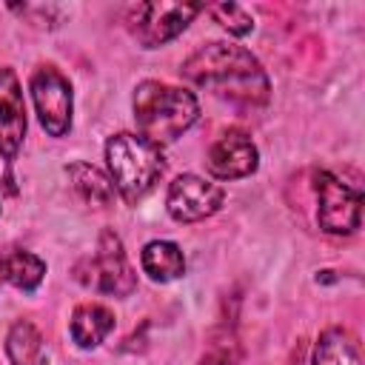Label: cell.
Segmentation results:
<instances>
[{
  "mask_svg": "<svg viewBox=\"0 0 365 365\" xmlns=\"http://www.w3.org/2000/svg\"><path fill=\"white\" fill-rule=\"evenodd\" d=\"M237 359H240V348H237L234 334L220 331V334H214V339H211L208 351L202 354L200 365H237Z\"/></svg>",
  "mask_w": 365,
  "mask_h": 365,
  "instance_id": "ac0fdd59",
  "label": "cell"
},
{
  "mask_svg": "<svg viewBox=\"0 0 365 365\" xmlns=\"http://www.w3.org/2000/svg\"><path fill=\"white\" fill-rule=\"evenodd\" d=\"M31 97L37 106L40 125L51 137H63L71 128V86L54 66H40L31 74Z\"/></svg>",
  "mask_w": 365,
  "mask_h": 365,
  "instance_id": "52a82bcc",
  "label": "cell"
},
{
  "mask_svg": "<svg viewBox=\"0 0 365 365\" xmlns=\"http://www.w3.org/2000/svg\"><path fill=\"white\" fill-rule=\"evenodd\" d=\"M68 180H71V188L77 191V197L88 205H97V208H106L111 205L114 200V182L94 165L88 163H71L66 168Z\"/></svg>",
  "mask_w": 365,
  "mask_h": 365,
  "instance_id": "7c38bea8",
  "label": "cell"
},
{
  "mask_svg": "<svg viewBox=\"0 0 365 365\" xmlns=\"http://www.w3.org/2000/svg\"><path fill=\"white\" fill-rule=\"evenodd\" d=\"M26 137V103L11 68H0V157L14 160Z\"/></svg>",
  "mask_w": 365,
  "mask_h": 365,
  "instance_id": "30bf717a",
  "label": "cell"
},
{
  "mask_svg": "<svg viewBox=\"0 0 365 365\" xmlns=\"http://www.w3.org/2000/svg\"><path fill=\"white\" fill-rule=\"evenodd\" d=\"M314 365H359V345L345 328H328L317 348Z\"/></svg>",
  "mask_w": 365,
  "mask_h": 365,
  "instance_id": "9a60e30c",
  "label": "cell"
},
{
  "mask_svg": "<svg viewBox=\"0 0 365 365\" xmlns=\"http://www.w3.org/2000/svg\"><path fill=\"white\" fill-rule=\"evenodd\" d=\"M202 6L197 3H140L131 11V34L145 46L157 48L168 40H174L185 26L200 14Z\"/></svg>",
  "mask_w": 365,
  "mask_h": 365,
  "instance_id": "8992f818",
  "label": "cell"
},
{
  "mask_svg": "<svg viewBox=\"0 0 365 365\" xmlns=\"http://www.w3.org/2000/svg\"><path fill=\"white\" fill-rule=\"evenodd\" d=\"M314 191L319 200V228L328 234H354L362 217V197L328 171H314Z\"/></svg>",
  "mask_w": 365,
  "mask_h": 365,
  "instance_id": "5b68a950",
  "label": "cell"
},
{
  "mask_svg": "<svg viewBox=\"0 0 365 365\" xmlns=\"http://www.w3.org/2000/svg\"><path fill=\"white\" fill-rule=\"evenodd\" d=\"M0 277L20 291H34L46 277V262L29 251H11L0 262Z\"/></svg>",
  "mask_w": 365,
  "mask_h": 365,
  "instance_id": "2e32d148",
  "label": "cell"
},
{
  "mask_svg": "<svg viewBox=\"0 0 365 365\" xmlns=\"http://www.w3.org/2000/svg\"><path fill=\"white\" fill-rule=\"evenodd\" d=\"M77 279L100 294H114V297H125L134 291L137 285V277L125 259V251H123V242L114 231H103L100 234V242H97V251L94 257L83 259L77 265Z\"/></svg>",
  "mask_w": 365,
  "mask_h": 365,
  "instance_id": "277c9868",
  "label": "cell"
},
{
  "mask_svg": "<svg viewBox=\"0 0 365 365\" xmlns=\"http://www.w3.org/2000/svg\"><path fill=\"white\" fill-rule=\"evenodd\" d=\"M140 265L143 271L154 279V282H168V279H177L182 271H185V257L182 251L168 242V240H154L143 248L140 254Z\"/></svg>",
  "mask_w": 365,
  "mask_h": 365,
  "instance_id": "4fadbf2b",
  "label": "cell"
},
{
  "mask_svg": "<svg viewBox=\"0 0 365 365\" xmlns=\"http://www.w3.org/2000/svg\"><path fill=\"white\" fill-rule=\"evenodd\" d=\"M197 117H200V103L185 88L145 80L134 91V120L140 137L157 148L174 143L182 131L194 125Z\"/></svg>",
  "mask_w": 365,
  "mask_h": 365,
  "instance_id": "7a4b0ae2",
  "label": "cell"
},
{
  "mask_svg": "<svg viewBox=\"0 0 365 365\" xmlns=\"http://www.w3.org/2000/svg\"><path fill=\"white\" fill-rule=\"evenodd\" d=\"M6 354L11 365H43L46 359L43 334L29 319H17L6 336Z\"/></svg>",
  "mask_w": 365,
  "mask_h": 365,
  "instance_id": "5bb4252c",
  "label": "cell"
},
{
  "mask_svg": "<svg viewBox=\"0 0 365 365\" xmlns=\"http://www.w3.org/2000/svg\"><path fill=\"white\" fill-rule=\"evenodd\" d=\"M205 165L217 180H240V177H248L257 171L259 154H257V145L251 143V137L245 131L234 128V131L222 134L208 148Z\"/></svg>",
  "mask_w": 365,
  "mask_h": 365,
  "instance_id": "9c48e42d",
  "label": "cell"
},
{
  "mask_svg": "<svg viewBox=\"0 0 365 365\" xmlns=\"http://www.w3.org/2000/svg\"><path fill=\"white\" fill-rule=\"evenodd\" d=\"M225 191L217 182H208L197 174H180L168 185L165 208L177 222H200L220 211Z\"/></svg>",
  "mask_w": 365,
  "mask_h": 365,
  "instance_id": "ba28073f",
  "label": "cell"
},
{
  "mask_svg": "<svg viewBox=\"0 0 365 365\" xmlns=\"http://www.w3.org/2000/svg\"><path fill=\"white\" fill-rule=\"evenodd\" d=\"M106 160H108L111 182L125 202H137L140 197H145L165 168L157 145L125 131L114 134L106 143Z\"/></svg>",
  "mask_w": 365,
  "mask_h": 365,
  "instance_id": "3957f363",
  "label": "cell"
},
{
  "mask_svg": "<svg viewBox=\"0 0 365 365\" xmlns=\"http://www.w3.org/2000/svg\"><path fill=\"white\" fill-rule=\"evenodd\" d=\"M211 14L222 29H228L237 37H242V34H248L254 29V17L237 3H217V6H211Z\"/></svg>",
  "mask_w": 365,
  "mask_h": 365,
  "instance_id": "e0dca14e",
  "label": "cell"
},
{
  "mask_svg": "<svg viewBox=\"0 0 365 365\" xmlns=\"http://www.w3.org/2000/svg\"><path fill=\"white\" fill-rule=\"evenodd\" d=\"M114 328V314L106 308V305H97V302H86V305H77L74 314H71V339L80 345V348H94L100 345L108 331Z\"/></svg>",
  "mask_w": 365,
  "mask_h": 365,
  "instance_id": "8fae6325",
  "label": "cell"
},
{
  "mask_svg": "<svg viewBox=\"0 0 365 365\" xmlns=\"http://www.w3.org/2000/svg\"><path fill=\"white\" fill-rule=\"evenodd\" d=\"M182 77L240 103H265L268 77L259 60L234 43H208L182 63Z\"/></svg>",
  "mask_w": 365,
  "mask_h": 365,
  "instance_id": "6da1fadb",
  "label": "cell"
}]
</instances>
